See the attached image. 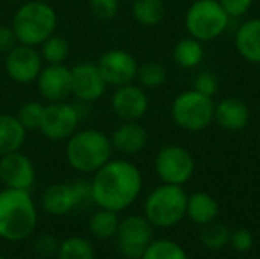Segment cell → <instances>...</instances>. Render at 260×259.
Listing matches in <instances>:
<instances>
[{"label":"cell","mask_w":260,"mask_h":259,"mask_svg":"<svg viewBox=\"0 0 260 259\" xmlns=\"http://www.w3.org/2000/svg\"><path fill=\"white\" fill-rule=\"evenodd\" d=\"M142 186V172L133 162L111 159L90 180L91 202L98 208L119 214L139 198Z\"/></svg>","instance_id":"cell-1"},{"label":"cell","mask_w":260,"mask_h":259,"mask_svg":"<svg viewBox=\"0 0 260 259\" xmlns=\"http://www.w3.org/2000/svg\"><path fill=\"white\" fill-rule=\"evenodd\" d=\"M38 214L29 191H0V238L9 243L27 240L37 227Z\"/></svg>","instance_id":"cell-2"},{"label":"cell","mask_w":260,"mask_h":259,"mask_svg":"<svg viewBox=\"0 0 260 259\" xmlns=\"http://www.w3.org/2000/svg\"><path fill=\"white\" fill-rule=\"evenodd\" d=\"M108 134L96 128L78 130L67 139L66 159L72 169L81 174H94L113 157Z\"/></svg>","instance_id":"cell-3"},{"label":"cell","mask_w":260,"mask_h":259,"mask_svg":"<svg viewBox=\"0 0 260 259\" xmlns=\"http://www.w3.org/2000/svg\"><path fill=\"white\" fill-rule=\"evenodd\" d=\"M58 24L56 11L43 0L24 2L12 17V29L20 44L40 46L55 34Z\"/></svg>","instance_id":"cell-4"},{"label":"cell","mask_w":260,"mask_h":259,"mask_svg":"<svg viewBox=\"0 0 260 259\" xmlns=\"http://www.w3.org/2000/svg\"><path fill=\"white\" fill-rule=\"evenodd\" d=\"M186 208L187 194L183 186L163 183L146 197L143 215L154 227L169 229L186 217Z\"/></svg>","instance_id":"cell-5"},{"label":"cell","mask_w":260,"mask_h":259,"mask_svg":"<svg viewBox=\"0 0 260 259\" xmlns=\"http://www.w3.org/2000/svg\"><path fill=\"white\" fill-rule=\"evenodd\" d=\"M215 105L213 98L192 89L175 96L171 105V116L181 130L197 133L213 124Z\"/></svg>","instance_id":"cell-6"},{"label":"cell","mask_w":260,"mask_h":259,"mask_svg":"<svg viewBox=\"0 0 260 259\" xmlns=\"http://www.w3.org/2000/svg\"><path fill=\"white\" fill-rule=\"evenodd\" d=\"M230 20L219 0H197L187 9L184 24L189 35L203 43L218 38L229 27Z\"/></svg>","instance_id":"cell-7"},{"label":"cell","mask_w":260,"mask_h":259,"mask_svg":"<svg viewBox=\"0 0 260 259\" xmlns=\"http://www.w3.org/2000/svg\"><path fill=\"white\" fill-rule=\"evenodd\" d=\"M85 202H91L90 182L76 180L73 183H53L41 194V208L52 217L70 214Z\"/></svg>","instance_id":"cell-8"},{"label":"cell","mask_w":260,"mask_h":259,"mask_svg":"<svg viewBox=\"0 0 260 259\" xmlns=\"http://www.w3.org/2000/svg\"><path fill=\"white\" fill-rule=\"evenodd\" d=\"M81 111L78 105L67 101L47 102L43 110V118L38 131L52 142L67 140L78 131Z\"/></svg>","instance_id":"cell-9"},{"label":"cell","mask_w":260,"mask_h":259,"mask_svg":"<svg viewBox=\"0 0 260 259\" xmlns=\"http://www.w3.org/2000/svg\"><path fill=\"white\" fill-rule=\"evenodd\" d=\"M154 226L145 215H128L120 220L116 232V246L126 259H140L154 241Z\"/></svg>","instance_id":"cell-10"},{"label":"cell","mask_w":260,"mask_h":259,"mask_svg":"<svg viewBox=\"0 0 260 259\" xmlns=\"http://www.w3.org/2000/svg\"><path fill=\"white\" fill-rule=\"evenodd\" d=\"M155 172L163 183L183 186L195 171L192 154L180 145H165L155 156Z\"/></svg>","instance_id":"cell-11"},{"label":"cell","mask_w":260,"mask_h":259,"mask_svg":"<svg viewBox=\"0 0 260 259\" xmlns=\"http://www.w3.org/2000/svg\"><path fill=\"white\" fill-rule=\"evenodd\" d=\"M43 69V58L40 50L34 46L17 44L14 46L5 58V70L9 79L17 84L35 82Z\"/></svg>","instance_id":"cell-12"},{"label":"cell","mask_w":260,"mask_h":259,"mask_svg":"<svg viewBox=\"0 0 260 259\" xmlns=\"http://www.w3.org/2000/svg\"><path fill=\"white\" fill-rule=\"evenodd\" d=\"M108 89L96 63L82 61L72 67V96L82 104L99 101Z\"/></svg>","instance_id":"cell-13"},{"label":"cell","mask_w":260,"mask_h":259,"mask_svg":"<svg viewBox=\"0 0 260 259\" xmlns=\"http://www.w3.org/2000/svg\"><path fill=\"white\" fill-rule=\"evenodd\" d=\"M98 67L108 87H120L129 84L137 76V60L123 49H110L98 60Z\"/></svg>","instance_id":"cell-14"},{"label":"cell","mask_w":260,"mask_h":259,"mask_svg":"<svg viewBox=\"0 0 260 259\" xmlns=\"http://www.w3.org/2000/svg\"><path fill=\"white\" fill-rule=\"evenodd\" d=\"M149 108V98L142 85L134 82L114 87L111 95V110L123 122L142 119Z\"/></svg>","instance_id":"cell-15"},{"label":"cell","mask_w":260,"mask_h":259,"mask_svg":"<svg viewBox=\"0 0 260 259\" xmlns=\"http://www.w3.org/2000/svg\"><path fill=\"white\" fill-rule=\"evenodd\" d=\"M35 82L46 102H61L72 96V69L64 63L43 66Z\"/></svg>","instance_id":"cell-16"},{"label":"cell","mask_w":260,"mask_h":259,"mask_svg":"<svg viewBox=\"0 0 260 259\" xmlns=\"http://www.w3.org/2000/svg\"><path fill=\"white\" fill-rule=\"evenodd\" d=\"M35 165L21 151L0 156V182L5 188L29 191L35 183Z\"/></svg>","instance_id":"cell-17"},{"label":"cell","mask_w":260,"mask_h":259,"mask_svg":"<svg viewBox=\"0 0 260 259\" xmlns=\"http://www.w3.org/2000/svg\"><path fill=\"white\" fill-rule=\"evenodd\" d=\"M113 150L122 153L125 156H134L148 143V131L146 128L139 124V121H129L120 124L113 134L110 136Z\"/></svg>","instance_id":"cell-18"},{"label":"cell","mask_w":260,"mask_h":259,"mask_svg":"<svg viewBox=\"0 0 260 259\" xmlns=\"http://www.w3.org/2000/svg\"><path fill=\"white\" fill-rule=\"evenodd\" d=\"M215 121L222 130L236 133L248 125L250 110L244 101L230 96L215 105Z\"/></svg>","instance_id":"cell-19"},{"label":"cell","mask_w":260,"mask_h":259,"mask_svg":"<svg viewBox=\"0 0 260 259\" xmlns=\"http://www.w3.org/2000/svg\"><path fill=\"white\" fill-rule=\"evenodd\" d=\"M235 44L244 60L260 64V18L247 20L238 27Z\"/></svg>","instance_id":"cell-20"},{"label":"cell","mask_w":260,"mask_h":259,"mask_svg":"<svg viewBox=\"0 0 260 259\" xmlns=\"http://www.w3.org/2000/svg\"><path fill=\"white\" fill-rule=\"evenodd\" d=\"M27 130L20 124L17 116L0 114V156L20 151L26 142Z\"/></svg>","instance_id":"cell-21"},{"label":"cell","mask_w":260,"mask_h":259,"mask_svg":"<svg viewBox=\"0 0 260 259\" xmlns=\"http://www.w3.org/2000/svg\"><path fill=\"white\" fill-rule=\"evenodd\" d=\"M219 214L218 202L207 192H195L187 197L186 215L198 226H207L216 220Z\"/></svg>","instance_id":"cell-22"},{"label":"cell","mask_w":260,"mask_h":259,"mask_svg":"<svg viewBox=\"0 0 260 259\" xmlns=\"http://www.w3.org/2000/svg\"><path fill=\"white\" fill-rule=\"evenodd\" d=\"M120 218L117 212L99 208L96 212L91 214L88 220V231L96 240H110L116 237Z\"/></svg>","instance_id":"cell-23"},{"label":"cell","mask_w":260,"mask_h":259,"mask_svg":"<svg viewBox=\"0 0 260 259\" xmlns=\"http://www.w3.org/2000/svg\"><path fill=\"white\" fill-rule=\"evenodd\" d=\"M131 12L139 24L154 27L163 21L166 8L163 0H133Z\"/></svg>","instance_id":"cell-24"},{"label":"cell","mask_w":260,"mask_h":259,"mask_svg":"<svg viewBox=\"0 0 260 259\" xmlns=\"http://www.w3.org/2000/svg\"><path fill=\"white\" fill-rule=\"evenodd\" d=\"M174 61L183 69H193L197 67L201 60L204 58V49L201 41L193 37L181 38L172 50Z\"/></svg>","instance_id":"cell-25"},{"label":"cell","mask_w":260,"mask_h":259,"mask_svg":"<svg viewBox=\"0 0 260 259\" xmlns=\"http://www.w3.org/2000/svg\"><path fill=\"white\" fill-rule=\"evenodd\" d=\"M56 259H96V252L87 238L69 237L59 243Z\"/></svg>","instance_id":"cell-26"},{"label":"cell","mask_w":260,"mask_h":259,"mask_svg":"<svg viewBox=\"0 0 260 259\" xmlns=\"http://www.w3.org/2000/svg\"><path fill=\"white\" fill-rule=\"evenodd\" d=\"M40 55L46 64H62L70 55V44L62 35L52 34L40 44Z\"/></svg>","instance_id":"cell-27"},{"label":"cell","mask_w":260,"mask_h":259,"mask_svg":"<svg viewBox=\"0 0 260 259\" xmlns=\"http://www.w3.org/2000/svg\"><path fill=\"white\" fill-rule=\"evenodd\" d=\"M136 79L139 81V85H142L145 90L158 89L166 81V69L158 61H145L139 64Z\"/></svg>","instance_id":"cell-28"},{"label":"cell","mask_w":260,"mask_h":259,"mask_svg":"<svg viewBox=\"0 0 260 259\" xmlns=\"http://www.w3.org/2000/svg\"><path fill=\"white\" fill-rule=\"evenodd\" d=\"M140 259H189L184 249L171 240H154Z\"/></svg>","instance_id":"cell-29"},{"label":"cell","mask_w":260,"mask_h":259,"mask_svg":"<svg viewBox=\"0 0 260 259\" xmlns=\"http://www.w3.org/2000/svg\"><path fill=\"white\" fill-rule=\"evenodd\" d=\"M201 232V243L210 249V250H221L230 243V232L224 224L219 223H210L207 226H203Z\"/></svg>","instance_id":"cell-30"},{"label":"cell","mask_w":260,"mask_h":259,"mask_svg":"<svg viewBox=\"0 0 260 259\" xmlns=\"http://www.w3.org/2000/svg\"><path fill=\"white\" fill-rule=\"evenodd\" d=\"M43 110H44V105L41 102H37V101L24 102L18 108L17 119L20 121V124L27 131L38 130L40 128V124H41V118H43Z\"/></svg>","instance_id":"cell-31"},{"label":"cell","mask_w":260,"mask_h":259,"mask_svg":"<svg viewBox=\"0 0 260 259\" xmlns=\"http://www.w3.org/2000/svg\"><path fill=\"white\" fill-rule=\"evenodd\" d=\"M91 14L99 20H111L117 15L120 0H88Z\"/></svg>","instance_id":"cell-32"},{"label":"cell","mask_w":260,"mask_h":259,"mask_svg":"<svg viewBox=\"0 0 260 259\" xmlns=\"http://www.w3.org/2000/svg\"><path fill=\"white\" fill-rule=\"evenodd\" d=\"M58 247H59V241L52 234H43L34 241V252L44 259L56 256Z\"/></svg>","instance_id":"cell-33"},{"label":"cell","mask_w":260,"mask_h":259,"mask_svg":"<svg viewBox=\"0 0 260 259\" xmlns=\"http://www.w3.org/2000/svg\"><path fill=\"white\" fill-rule=\"evenodd\" d=\"M219 82L218 78L212 73V72H201L197 75L195 81H193V89L206 96L213 98L218 92Z\"/></svg>","instance_id":"cell-34"},{"label":"cell","mask_w":260,"mask_h":259,"mask_svg":"<svg viewBox=\"0 0 260 259\" xmlns=\"http://www.w3.org/2000/svg\"><path fill=\"white\" fill-rule=\"evenodd\" d=\"M229 244H232V247L236 252L245 253L253 247V235L247 229H238V231L230 234V243Z\"/></svg>","instance_id":"cell-35"},{"label":"cell","mask_w":260,"mask_h":259,"mask_svg":"<svg viewBox=\"0 0 260 259\" xmlns=\"http://www.w3.org/2000/svg\"><path fill=\"white\" fill-rule=\"evenodd\" d=\"M219 3L230 18L244 17L253 6V0H219Z\"/></svg>","instance_id":"cell-36"},{"label":"cell","mask_w":260,"mask_h":259,"mask_svg":"<svg viewBox=\"0 0 260 259\" xmlns=\"http://www.w3.org/2000/svg\"><path fill=\"white\" fill-rule=\"evenodd\" d=\"M17 44H18V41H17L12 26L0 24V53L6 55Z\"/></svg>","instance_id":"cell-37"},{"label":"cell","mask_w":260,"mask_h":259,"mask_svg":"<svg viewBox=\"0 0 260 259\" xmlns=\"http://www.w3.org/2000/svg\"><path fill=\"white\" fill-rule=\"evenodd\" d=\"M0 259H9V258H5V256H0Z\"/></svg>","instance_id":"cell-38"},{"label":"cell","mask_w":260,"mask_h":259,"mask_svg":"<svg viewBox=\"0 0 260 259\" xmlns=\"http://www.w3.org/2000/svg\"><path fill=\"white\" fill-rule=\"evenodd\" d=\"M259 111H260V104H259Z\"/></svg>","instance_id":"cell-39"},{"label":"cell","mask_w":260,"mask_h":259,"mask_svg":"<svg viewBox=\"0 0 260 259\" xmlns=\"http://www.w3.org/2000/svg\"><path fill=\"white\" fill-rule=\"evenodd\" d=\"M49 259H52V258H49Z\"/></svg>","instance_id":"cell-40"}]
</instances>
